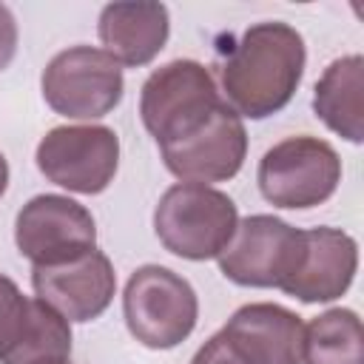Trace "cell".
<instances>
[{
    "label": "cell",
    "mask_w": 364,
    "mask_h": 364,
    "mask_svg": "<svg viewBox=\"0 0 364 364\" xmlns=\"http://www.w3.org/2000/svg\"><path fill=\"white\" fill-rule=\"evenodd\" d=\"M31 310V296H23L14 279L0 273V358L20 338Z\"/></svg>",
    "instance_id": "cell-18"
},
{
    "label": "cell",
    "mask_w": 364,
    "mask_h": 364,
    "mask_svg": "<svg viewBox=\"0 0 364 364\" xmlns=\"http://www.w3.org/2000/svg\"><path fill=\"white\" fill-rule=\"evenodd\" d=\"M40 91L46 105L65 119H100L122 102L125 77L102 48L71 46L46 63Z\"/></svg>",
    "instance_id": "cell-6"
},
{
    "label": "cell",
    "mask_w": 364,
    "mask_h": 364,
    "mask_svg": "<svg viewBox=\"0 0 364 364\" xmlns=\"http://www.w3.org/2000/svg\"><path fill=\"white\" fill-rule=\"evenodd\" d=\"M355 270L358 245L347 230L330 225L307 228L301 230L296 264L279 290L304 304L333 301L350 290Z\"/></svg>",
    "instance_id": "cell-12"
},
{
    "label": "cell",
    "mask_w": 364,
    "mask_h": 364,
    "mask_svg": "<svg viewBox=\"0 0 364 364\" xmlns=\"http://www.w3.org/2000/svg\"><path fill=\"white\" fill-rule=\"evenodd\" d=\"M68 364H71V361H68Z\"/></svg>",
    "instance_id": "cell-22"
},
{
    "label": "cell",
    "mask_w": 364,
    "mask_h": 364,
    "mask_svg": "<svg viewBox=\"0 0 364 364\" xmlns=\"http://www.w3.org/2000/svg\"><path fill=\"white\" fill-rule=\"evenodd\" d=\"M34 162L40 173L82 196L102 193L119 168V136L108 125H57L37 142Z\"/></svg>",
    "instance_id": "cell-7"
},
{
    "label": "cell",
    "mask_w": 364,
    "mask_h": 364,
    "mask_svg": "<svg viewBox=\"0 0 364 364\" xmlns=\"http://www.w3.org/2000/svg\"><path fill=\"white\" fill-rule=\"evenodd\" d=\"M301 230L273 213L239 219L233 239L216 256L219 270L239 287H282L299 253Z\"/></svg>",
    "instance_id": "cell-9"
},
{
    "label": "cell",
    "mask_w": 364,
    "mask_h": 364,
    "mask_svg": "<svg viewBox=\"0 0 364 364\" xmlns=\"http://www.w3.org/2000/svg\"><path fill=\"white\" fill-rule=\"evenodd\" d=\"M341 182L338 151L310 134L284 136L264 151L256 168V185L264 202L287 210H307L324 205Z\"/></svg>",
    "instance_id": "cell-4"
},
{
    "label": "cell",
    "mask_w": 364,
    "mask_h": 364,
    "mask_svg": "<svg viewBox=\"0 0 364 364\" xmlns=\"http://www.w3.org/2000/svg\"><path fill=\"white\" fill-rule=\"evenodd\" d=\"M304 65V37L290 23H253L222 60V100L242 119H267L290 105Z\"/></svg>",
    "instance_id": "cell-1"
},
{
    "label": "cell",
    "mask_w": 364,
    "mask_h": 364,
    "mask_svg": "<svg viewBox=\"0 0 364 364\" xmlns=\"http://www.w3.org/2000/svg\"><path fill=\"white\" fill-rule=\"evenodd\" d=\"M165 168L179 182H228L233 179L247 156V131L242 117L222 100L219 108L191 134L159 145Z\"/></svg>",
    "instance_id": "cell-10"
},
{
    "label": "cell",
    "mask_w": 364,
    "mask_h": 364,
    "mask_svg": "<svg viewBox=\"0 0 364 364\" xmlns=\"http://www.w3.org/2000/svg\"><path fill=\"white\" fill-rule=\"evenodd\" d=\"M6 188H9V162H6V156L0 151V196L6 193Z\"/></svg>",
    "instance_id": "cell-21"
},
{
    "label": "cell",
    "mask_w": 364,
    "mask_h": 364,
    "mask_svg": "<svg viewBox=\"0 0 364 364\" xmlns=\"http://www.w3.org/2000/svg\"><path fill=\"white\" fill-rule=\"evenodd\" d=\"M14 245L31 267L63 264L97 247V222L77 199L40 193L17 210Z\"/></svg>",
    "instance_id": "cell-8"
},
{
    "label": "cell",
    "mask_w": 364,
    "mask_h": 364,
    "mask_svg": "<svg viewBox=\"0 0 364 364\" xmlns=\"http://www.w3.org/2000/svg\"><path fill=\"white\" fill-rule=\"evenodd\" d=\"M17 20L6 3H0V71H6L17 54Z\"/></svg>",
    "instance_id": "cell-20"
},
{
    "label": "cell",
    "mask_w": 364,
    "mask_h": 364,
    "mask_svg": "<svg viewBox=\"0 0 364 364\" xmlns=\"http://www.w3.org/2000/svg\"><path fill=\"white\" fill-rule=\"evenodd\" d=\"M313 114L341 139L364 142V57L344 54L333 60L313 88Z\"/></svg>",
    "instance_id": "cell-15"
},
{
    "label": "cell",
    "mask_w": 364,
    "mask_h": 364,
    "mask_svg": "<svg viewBox=\"0 0 364 364\" xmlns=\"http://www.w3.org/2000/svg\"><path fill=\"white\" fill-rule=\"evenodd\" d=\"M236 225V202L213 185L176 182L154 208V233L159 245L188 262L216 259L233 239Z\"/></svg>",
    "instance_id": "cell-2"
},
{
    "label": "cell",
    "mask_w": 364,
    "mask_h": 364,
    "mask_svg": "<svg viewBox=\"0 0 364 364\" xmlns=\"http://www.w3.org/2000/svg\"><path fill=\"white\" fill-rule=\"evenodd\" d=\"M71 324L46 301L31 296L28 321L0 364H68Z\"/></svg>",
    "instance_id": "cell-17"
},
{
    "label": "cell",
    "mask_w": 364,
    "mask_h": 364,
    "mask_svg": "<svg viewBox=\"0 0 364 364\" xmlns=\"http://www.w3.org/2000/svg\"><path fill=\"white\" fill-rule=\"evenodd\" d=\"M122 316L128 333L148 350L182 344L199 318L196 290L185 276L162 264L136 267L122 290Z\"/></svg>",
    "instance_id": "cell-3"
},
{
    "label": "cell",
    "mask_w": 364,
    "mask_h": 364,
    "mask_svg": "<svg viewBox=\"0 0 364 364\" xmlns=\"http://www.w3.org/2000/svg\"><path fill=\"white\" fill-rule=\"evenodd\" d=\"M191 364H250L222 333H213L191 358Z\"/></svg>",
    "instance_id": "cell-19"
},
{
    "label": "cell",
    "mask_w": 364,
    "mask_h": 364,
    "mask_svg": "<svg viewBox=\"0 0 364 364\" xmlns=\"http://www.w3.org/2000/svg\"><path fill=\"white\" fill-rule=\"evenodd\" d=\"M97 37L102 51L125 68H142L156 60L171 37V14L162 3L131 0L108 3L97 20Z\"/></svg>",
    "instance_id": "cell-14"
},
{
    "label": "cell",
    "mask_w": 364,
    "mask_h": 364,
    "mask_svg": "<svg viewBox=\"0 0 364 364\" xmlns=\"http://www.w3.org/2000/svg\"><path fill=\"white\" fill-rule=\"evenodd\" d=\"M31 287L68 324H85L100 318L114 301L117 273L111 259L94 247L63 264L31 267Z\"/></svg>",
    "instance_id": "cell-11"
},
{
    "label": "cell",
    "mask_w": 364,
    "mask_h": 364,
    "mask_svg": "<svg viewBox=\"0 0 364 364\" xmlns=\"http://www.w3.org/2000/svg\"><path fill=\"white\" fill-rule=\"evenodd\" d=\"M301 364H364L361 318L350 307H330L304 324Z\"/></svg>",
    "instance_id": "cell-16"
},
{
    "label": "cell",
    "mask_w": 364,
    "mask_h": 364,
    "mask_svg": "<svg viewBox=\"0 0 364 364\" xmlns=\"http://www.w3.org/2000/svg\"><path fill=\"white\" fill-rule=\"evenodd\" d=\"M219 333L250 364H301L304 321L299 313L282 304H242Z\"/></svg>",
    "instance_id": "cell-13"
},
{
    "label": "cell",
    "mask_w": 364,
    "mask_h": 364,
    "mask_svg": "<svg viewBox=\"0 0 364 364\" xmlns=\"http://www.w3.org/2000/svg\"><path fill=\"white\" fill-rule=\"evenodd\" d=\"M222 102L208 65L171 60L148 74L139 91V119L156 145L173 142L199 128Z\"/></svg>",
    "instance_id": "cell-5"
}]
</instances>
